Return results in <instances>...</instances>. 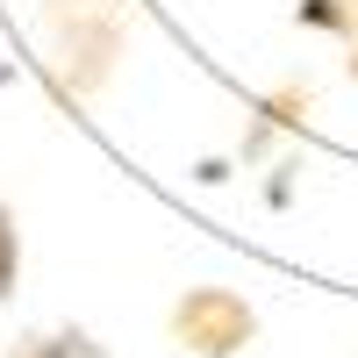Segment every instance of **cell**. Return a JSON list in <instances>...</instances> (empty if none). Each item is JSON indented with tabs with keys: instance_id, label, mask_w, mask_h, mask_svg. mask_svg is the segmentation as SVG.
Masks as SVG:
<instances>
[{
	"instance_id": "obj_1",
	"label": "cell",
	"mask_w": 358,
	"mask_h": 358,
	"mask_svg": "<svg viewBox=\"0 0 358 358\" xmlns=\"http://www.w3.org/2000/svg\"><path fill=\"white\" fill-rule=\"evenodd\" d=\"M15 358H108V351L86 337V330H50V337H29Z\"/></svg>"
},
{
	"instance_id": "obj_2",
	"label": "cell",
	"mask_w": 358,
	"mask_h": 358,
	"mask_svg": "<svg viewBox=\"0 0 358 358\" xmlns=\"http://www.w3.org/2000/svg\"><path fill=\"white\" fill-rule=\"evenodd\" d=\"M15 280H22V236H15V215L0 208V301L15 294Z\"/></svg>"
}]
</instances>
